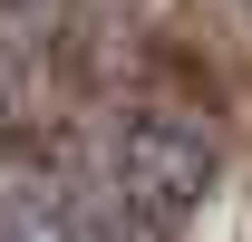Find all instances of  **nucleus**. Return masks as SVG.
Returning a JSON list of instances; mask_svg holds the SVG:
<instances>
[{
	"label": "nucleus",
	"instance_id": "nucleus-2",
	"mask_svg": "<svg viewBox=\"0 0 252 242\" xmlns=\"http://www.w3.org/2000/svg\"><path fill=\"white\" fill-rule=\"evenodd\" d=\"M0 242H117V223L88 175L39 165V155H0Z\"/></svg>",
	"mask_w": 252,
	"mask_h": 242
},
{
	"label": "nucleus",
	"instance_id": "nucleus-1",
	"mask_svg": "<svg viewBox=\"0 0 252 242\" xmlns=\"http://www.w3.org/2000/svg\"><path fill=\"white\" fill-rule=\"evenodd\" d=\"M204 194H214V155L185 117H156V107L117 117L107 175H97V204H107L117 242H175L204 213Z\"/></svg>",
	"mask_w": 252,
	"mask_h": 242
}]
</instances>
